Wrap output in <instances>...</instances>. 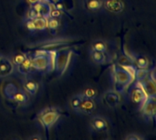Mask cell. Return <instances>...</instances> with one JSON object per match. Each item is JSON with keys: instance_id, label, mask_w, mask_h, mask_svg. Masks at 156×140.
Wrapping results in <instances>:
<instances>
[{"instance_id": "1", "label": "cell", "mask_w": 156, "mask_h": 140, "mask_svg": "<svg viewBox=\"0 0 156 140\" xmlns=\"http://www.w3.org/2000/svg\"><path fill=\"white\" fill-rule=\"evenodd\" d=\"M135 71L136 67L133 65H112L111 74L113 90L119 94H123L135 81Z\"/></svg>"}, {"instance_id": "2", "label": "cell", "mask_w": 156, "mask_h": 140, "mask_svg": "<svg viewBox=\"0 0 156 140\" xmlns=\"http://www.w3.org/2000/svg\"><path fill=\"white\" fill-rule=\"evenodd\" d=\"M57 50L40 48L32 56V65L35 71L40 73H51L55 70V57Z\"/></svg>"}, {"instance_id": "3", "label": "cell", "mask_w": 156, "mask_h": 140, "mask_svg": "<svg viewBox=\"0 0 156 140\" xmlns=\"http://www.w3.org/2000/svg\"><path fill=\"white\" fill-rule=\"evenodd\" d=\"M60 117H61L60 110L58 109L57 108L50 107L41 110L37 115V119L39 122V124L42 126V128L48 132L58 121Z\"/></svg>"}, {"instance_id": "4", "label": "cell", "mask_w": 156, "mask_h": 140, "mask_svg": "<svg viewBox=\"0 0 156 140\" xmlns=\"http://www.w3.org/2000/svg\"><path fill=\"white\" fill-rule=\"evenodd\" d=\"M73 49L71 47H63L57 51L55 57V70L58 76H62L68 70L72 56Z\"/></svg>"}, {"instance_id": "5", "label": "cell", "mask_w": 156, "mask_h": 140, "mask_svg": "<svg viewBox=\"0 0 156 140\" xmlns=\"http://www.w3.org/2000/svg\"><path fill=\"white\" fill-rule=\"evenodd\" d=\"M3 94L5 98L18 105H25L28 101V95L24 90L19 89L13 83H8L5 86Z\"/></svg>"}, {"instance_id": "6", "label": "cell", "mask_w": 156, "mask_h": 140, "mask_svg": "<svg viewBox=\"0 0 156 140\" xmlns=\"http://www.w3.org/2000/svg\"><path fill=\"white\" fill-rule=\"evenodd\" d=\"M130 97H131L132 102L133 104H135L136 106H138L139 108L142 107V105L147 99L148 96L145 93L142 84L139 81H136L134 83L133 87H132V89L130 91Z\"/></svg>"}, {"instance_id": "7", "label": "cell", "mask_w": 156, "mask_h": 140, "mask_svg": "<svg viewBox=\"0 0 156 140\" xmlns=\"http://www.w3.org/2000/svg\"><path fill=\"white\" fill-rule=\"evenodd\" d=\"M139 109L141 110L142 115L146 121L154 119L156 116L155 97H148Z\"/></svg>"}, {"instance_id": "8", "label": "cell", "mask_w": 156, "mask_h": 140, "mask_svg": "<svg viewBox=\"0 0 156 140\" xmlns=\"http://www.w3.org/2000/svg\"><path fill=\"white\" fill-rule=\"evenodd\" d=\"M139 82L142 84V86L148 97H156V85L154 69L152 71H150V74L146 78H144V80L139 81Z\"/></svg>"}, {"instance_id": "9", "label": "cell", "mask_w": 156, "mask_h": 140, "mask_svg": "<svg viewBox=\"0 0 156 140\" xmlns=\"http://www.w3.org/2000/svg\"><path fill=\"white\" fill-rule=\"evenodd\" d=\"M15 69V66L11 59L5 56L0 57V77H6L10 76Z\"/></svg>"}, {"instance_id": "10", "label": "cell", "mask_w": 156, "mask_h": 140, "mask_svg": "<svg viewBox=\"0 0 156 140\" xmlns=\"http://www.w3.org/2000/svg\"><path fill=\"white\" fill-rule=\"evenodd\" d=\"M103 7L114 14L122 13L124 9V3L122 0H103Z\"/></svg>"}, {"instance_id": "11", "label": "cell", "mask_w": 156, "mask_h": 140, "mask_svg": "<svg viewBox=\"0 0 156 140\" xmlns=\"http://www.w3.org/2000/svg\"><path fill=\"white\" fill-rule=\"evenodd\" d=\"M96 108V103L94 99H90V98H85L81 101L77 112H80L83 115H91Z\"/></svg>"}, {"instance_id": "12", "label": "cell", "mask_w": 156, "mask_h": 140, "mask_svg": "<svg viewBox=\"0 0 156 140\" xmlns=\"http://www.w3.org/2000/svg\"><path fill=\"white\" fill-rule=\"evenodd\" d=\"M52 4L51 2H37L34 5H32L30 7H32L38 15L39 16H43V17H48L50 9L52 7Z\"/></svg>"}, {"instance_id": "13", "label": "cell", "mask_w": 156, "mask_h": 140, "mask_svg": "<svg viewBox=\"0 0 156 140\" xmlns=\"http://www.w3.org/2000/svg\"><path fill=\"white\" fill-rule=\"evenodd\" d=\"M108 122L102 117H93L90 120V128L96 132L106 131L108 129Z\"/></svg>"}, {"instance_id": "14", "label": "cell", "mask_w": 156, "mask_h": 140, "mask_svg": "<svg viewBox=\"0 0 156 140\" xmlns=\"http://www.w3.org/2000/svg\"><path fill=\"white\" fill-rule=\"evenodd\" d=\"M132 61L133 62L134 67L136 68L147 69L149 67V65H150L149 59L146 56H143V55H136V54L133 55Z\"/></svg>"}, {"instance_id": "15", "label": "cell", "mask_w": 156, "mask_h": 140, "mask_svg": "<svg viewBox=\"0 0 156 140\" xmlns=\"http://www.w3.org/2000/svg\"><path fill=\"white\" fill-rule=\"evenodd\" d=\"M17 71L21 75H27V74L31 73L32 71H34L31 56H27V58L20 65L17 66Z\"/></svg>"}, {"instance_id": "16", "label": "cell", "mask_w": 156, "mask_h": 140, "mask_svg": "<svg viewBox=\"0 0 156 140\" xmlns=\"http://www.w3.org/2000/svg\"><path fill=\"white\" fill-rule=\"evenodd\" d=\"M104 100L106 104L110 107L117 106L121 101V94L115 92L114 90L108 91L104 96Z\"/></svg>"}, {"instance_id": "17", "label": "cell", "mask_w": 156, "mask_h": 140, "mask_svg": "<svg viewBox=\"0 0 156 140\" xmlns=\"http://www.w3.org/2000/svg\"><path fill=\"white\" fill-rule=\"evenodd\" d=\"M23 89L27 95L35 96L39 89V85L35 80H26L23 84Z\"/></svg>"}, {"instance_id": "18", "label": "cell", "mask_w": 156, "mask_h": 140, "mask_svg": "<svg viewBox=\"0 0 156 140\" xmlns=\"http://www.w3.org/2000/svg\"><path fill=\"white\" fill-rule=\"evenodd\" d=\"M90 57H91V60L98 65H102L107 62V56H106L105 52L91 51Z\"/></svg>"}, {"instance_id": "19", "label": "cell", "mask_w": 156, "mask_h": 140, "mask_svg": "<svg viewBox=\"0 0 156 140\" xmlns=\"http://www.w3.org/2000/svg\"><path fill=\"white\" fill-rule=\"evenodd\" d=\"M85 5L87 9L90 11H98L103 7V0H86Z\"/></svg>"}, {"instance_id": "20", "label": "cell", "mask_w": 156, "mask_h": 140, "mask_svg": "<svg viewBox=\"0 0 156 140\" xmlns=\"http://www.w3.org/2000/svg\"><path fill=\"white\" fill-rule=\"evenodd\" d=\"M36 31H44L47 29V18L40 16V17H36L32 19Z\"/></svg>"}, {"instance_id": "21", "label": "cell", "mask_w": 156, "mask_h": 140, "mask_svg": "<svg viewBox=\"0 0 156 140\" xmlns=\"http://www.w3.org/2000/svg\"><path fill=\"white\" fill-rule=\"evenodd\" d=\"M60 26V20L59 18L55 17H47V28L50 31L57 30Z\"/></svg>"}, {"instance_id": "22", "label": "cell", "mask_w": 156, "mask_h": 140, "mask_svg": "<svg viewBox=\"0 0 156 140\" xmlns=\"http://www.w3.org/2000/svg\"><path fill=\"white\" fill-rule=\"evenodd\" d=\"M84 99V97L82 96V94H78V95H75L71 97L70 99V108L74 110V111H77L81 101Z\"/></svg>"}, {"instance_id": "23", "label": "cell", "mask_w": 156, "mask_h": 140, "mask_svg": "<svg viewBox=\"0 0 156 140\" xmlns=\"http://www.w3.org/2000/svg\"><path fill=\"white\" fill-rule=\"evenodd\" d=\"M107 48V44L102 40H97L91 46V51H100L106 53Z\"/></svg>"}, {"instance_id": "24", "label": "cell", "mask_w": 156, "mask_h": 140, "mask_svg": "<svg viewBox=\"0 0 156 140\" xmlns=\"http://www.w3.org/2000/svg\"><path fill=\"white\" fill-rule=\"evenodd\" d=\"M27 55L26 53H17V54L14 55L10 59H11L12 63L14 64V66L17 67L27 58Z\"/></svg>"}, {"instance_id": "25", "label": "cell", "mask_w": 156, "mask_h": 140, "mask_svg": "<svg viewBox=\"0 0 156 140\" xmlns=\"http://www.w3.org/2000/svg\"><path fill=\"white\" fill-rule=\"evenodd\" d=\"M150 74V70L147 69H141V68H136L135 71V81H142L144 78H146Z\"/></svg>"}, {"instance_id": "26", "label": "cell", "mask_w": 156, "mask_h": 140, "mask_svg": "<svg viewBox=\"0 0 156 140\" xmlns=\"http://www.w3.org/2000/svg\"><path fill=\"white\" fill-rule=\"evenodd\" d=\"M81 94L85 98L90 99H95L98 97V91L93 87H87Z\"/></svg>"}, {"instance_id": "27", "label": "cell", "mask_w": 156, "mask_h": 140, "mask_svg": "<svg viewBox=\"0 0 156 140\" xmlns=\"http://www.w3.org/2000/svg\"><path fill=\"white\" fill-rule=\"evenodd\" d=\"M63 14H64L63 12H61L60 10L55 8V7L53 6V4H52V7H51V9H50V12H49L48 16H50V17H55V18H60V17H62Z\"/></svg>"}, {"instance_id": "28", "label": "cell", "mask_w": 156, "mask_h": 140, "mask_svg": "<svg viewBox=\"0 0 156 140\" xmlns=\"http://www.w3.org/2000/svg\"><path fill=\"white\" fill-rule=\"evenodd\" d=\"M36 17H40L39 15L32 8L30 7L28 10H27V18L26 19H34Z\"/></svg>"}, {"instance_id": "29", "label": "cell", "mask_w": 156, "mask_h": 140, "mask_svg": "<svg viewBox=\"0 0 156 140\" xmlns=\"http://www.w3.org/2000/svg\"><path fill=\"white\" fill-rule=\"evenodd\" d=\"M26 27L30 32H35L36 31V28H35V26H34V23H33L32 19H26Z\"/></svg>"}, {"instance_id": "30", "label": "cell", "mask_w": 156, "mask_h": 140, "mask_svg": "<svg viewBox=\"0 0 156 140\" xmlns=\"http://www.w3.org/2000/svg\"><path fill=\"white\" fill-rule=\"evenodd\" d=\"M126 139H128V140H142V139H144V137H142V136H139V135H133V134H132V135H130V136L126 137Z\"/></svg>"}, {"instance_id": "31", "label": "cell", "mask_w": 156, "mask_h": 140, "mask_svg": "<svg viewBox=\"0 0 156 140\" xmlns=\"http://www.w3.org/2000/svg\"><path fill=\"white\" fill-rule=\"evenodd\" d=\"M27 2L30 5H34V4H36V3H37V2H51L50 0H27ZM52 3V2H51Z\"/></svg>"}, {"instance_id": "32", "label": "cell", "mask_w": 156, "mask_h": 140, "mask_svg": "<svg viewBox=\"0 0 156 140\" xmlns=\"http://www.w3.org/2000/svg\"><path fill=\"white\" fill-rule=\"evenodd\" d=\"M31 139H41V138L39 136H36V137H32Z\"/></svg>"}, {"instance_id": "33", "label": "cell", "mask_w": 156, "mask_h": 140, "mask_svg": "<svg viewBox=\"0 0 156 140\" xmlns=\"http://www.w3.org/2000/svg\"><path fill=\"white\" fill-rule=\"evenodd\" d=\"M50 1H52V3H55V2H57L58 0H50Z\"/></svg>"}, {"instance_id": "34", "label": "cell", "mask_w": 156, "mask_h": 140, "mask_svg": "<svg viewBox=\"0 0 156 140\" xmlns=\"http://www.w3.org/2000/svg\"><path fill=\"white\" fill-rule=\"evenodd\" d=\"M0 57H1V56H0Z\"/></svg>"}]
</instances>
